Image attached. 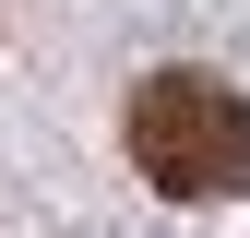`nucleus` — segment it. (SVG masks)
Here are the masks:
<instances>
[{
  "instance_id": "f257e3e1",
  "label": "nucleus",
  "mask_w": 250,
  "mask_h": 238,
  "mask_svg": "<svg viewBox=\"0 0 250 238\" xmlns=\"http://www.w3.org/2000/svg\"><path fill=\"white\" fill-rule=\"evenodd\" d=\"M131 167L167 202H227L250 191V96L214 72H155L131 96Z\"/></svg>"
}]
</instances>
